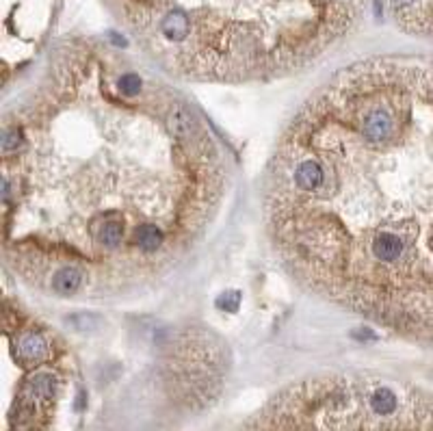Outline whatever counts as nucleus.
Instances as JSON below:
<instances>
[{
    "mask_svg": "<svg viewBox=\"0 0 433 431\" xmlns=\"http://www.w3.org/2000/svg\"><path fill=\"white\" fill-rule=\"evenodd\" d=\"M221 143L163 79L65 46L3 124V254L61 299L152 289L219 217Z\"/></svg>",
    "mask_w": 433,
    "mask_h": 431,
    "instance_id": "nucleus-1",
    "label": "nucleus"
},
{
    "mask_svg": "<svg viewBox=\"0 0 433 431\" xmlns=\"http://www.w3.org/2000/svg\"><path fill=\"white\" fill-rule=\"evenodd\" d=\"M262 208L306 293L433 345V61L375 57L321 85L279 134Z\"/></svg>",
    "mask_w": 433,
    "mask_h": 431,
    "instance_id": "nucleus-2",
    "label": "nucleus"
},
{
    "mask_svg": "<svg viewBox=\"0 0 433 431\" xmlns=\"http://www.w3.org/2000/svg\"><path fill=\"white\" fill-rule=\"evenodd\" d=\"M139 48L183 81L291 74L357 24L366 0H111Z\"/></svg>",
    "mask_w": 433,
    "mask_h": 431,
    "instance_id": "nucleus-3",
    "label": "nucleus"
}]
</instances>
